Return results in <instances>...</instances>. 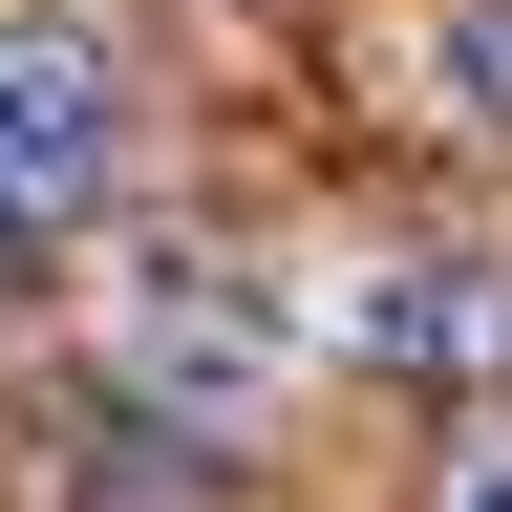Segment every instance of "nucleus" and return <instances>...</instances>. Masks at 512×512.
I'll use <instances>...</instances> for the list:
<instances>
[{"label":"nucleus","mask_w":512,"mask_h":512,"mask_svg":"<svg viewBox=\"0 0 512 512\" xmlns=\"http://www.w3.org/2000/svg\"><path fill=\"white\" fill-rule=\"evenodd\" d=\"M128 150V86H107V43H64V22H0V214H86Z\"/></svg>","instance_id":"obj_1"},{"label":"nucleus","mask_w":512,"mask_h":512,"mask_svg":"<svg viewBox=\"0 0 512 512\" xmlns=\"http://www.w3.org/2000/svg\"><path fill=\"white\" fill-rule=\"evenodd\" d=\"M128 384H150V406H256V384H278V320H256L235 278H192V256H171V278H128Z\"/></svg>","instance_id":"obj_2"},{"label":"nucleus","mask_w":512,"mask_h":512,"mask_svg":"<svg viewBox=\"0 0 512 512\" xmlns=\"http://www.w3.org/2000/svg\"><path fill=\"white\" fill-rule=\"evenodd\" d=\"M363 363L491 384V363H512V278H491V256H406V278H363Z\"/></svg>","instance_id":"obj_3"},{"label":"nucleus","mask_w":512,"mask_h":512,"mask_svg":"<svg viewBox=\"0 0 512 512\" xmlns=\"http://www.w3.org/2000/svg\"><path fill=\"white\" fill-rule=\"evenodd\" d=\"M448 107L512 128V0H448Z\"/></svg>","instance_id":"obj_4"},{"label":"nucleus","mask_w":512,"mask_h":512,"mask_svg":"<svg viewBox=\"0 0 512 512\" xmlns=\"http://www.w3.org/2000/svg\"><path fill=\"white\" fill-rule=\"evenodd\" d=\"M448 512H512V448H491V470H470V491H448Z\"/></svg>","instance_id":"obj_5"}]
</instances>
